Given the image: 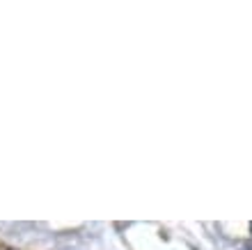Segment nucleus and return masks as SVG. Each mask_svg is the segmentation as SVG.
Masks as SVG:
<instances>
[{"label":"nucleus","mask_w":252,"mask_h":250,"mask_svg":"<svg viewBox=\"0 0 252 250\" xmlns=\"http://www.w3.org/2000/svg\"><path fill=\"white\" fill-rule=\"evenodd\" d=\"M0 250H14V248H7V246H2V244H0Z\"/></svg>","instance_id":"1"},{"label":"nucleus","mask_w":252,"mask_h":250,"mask_svg":"<svg viewBox=\"0 0 252 250\" xmlns=\"http://www.w3.org/2000/svg\"><path fill=\"white\" fill-rule=\"evenodd\" d=\"M250 230H252V223H250Z\"/></svg>","instance_id":"2"}]
</instances>
